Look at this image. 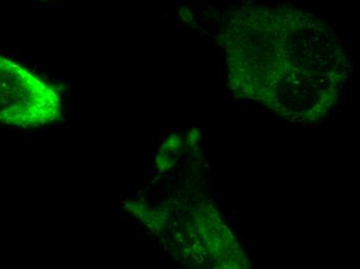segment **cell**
<instances>
[{"label": "cell", "instance_id": "6da1fadb", "mask_svg": "<svg viewBox=\"0 0 360 269\" xmlns=\"http://www.w3.org/2000/svg\"><path fill=\"white\" fill-rule=\"evenodd\" d=\"M63 98L53 85L0 55V124L44 126L60 119Z\"/></svg>", "mask_w": 360, "mask_h": 269}, {"label": "cell", "instance_id": "7a4b0ae2", "mask_svg": "<svg viewBox=\"0 0 360 269\" xmlns=\"http://www.w3.org/2000/svg\"><path fill=\"white\" fill-rule=\"evenodd\" d=\"M37 1H41V2H44V1H52V0H37Z\"/></svg>", "mask_w": 360, "mask_h": 269}]
</instances>
